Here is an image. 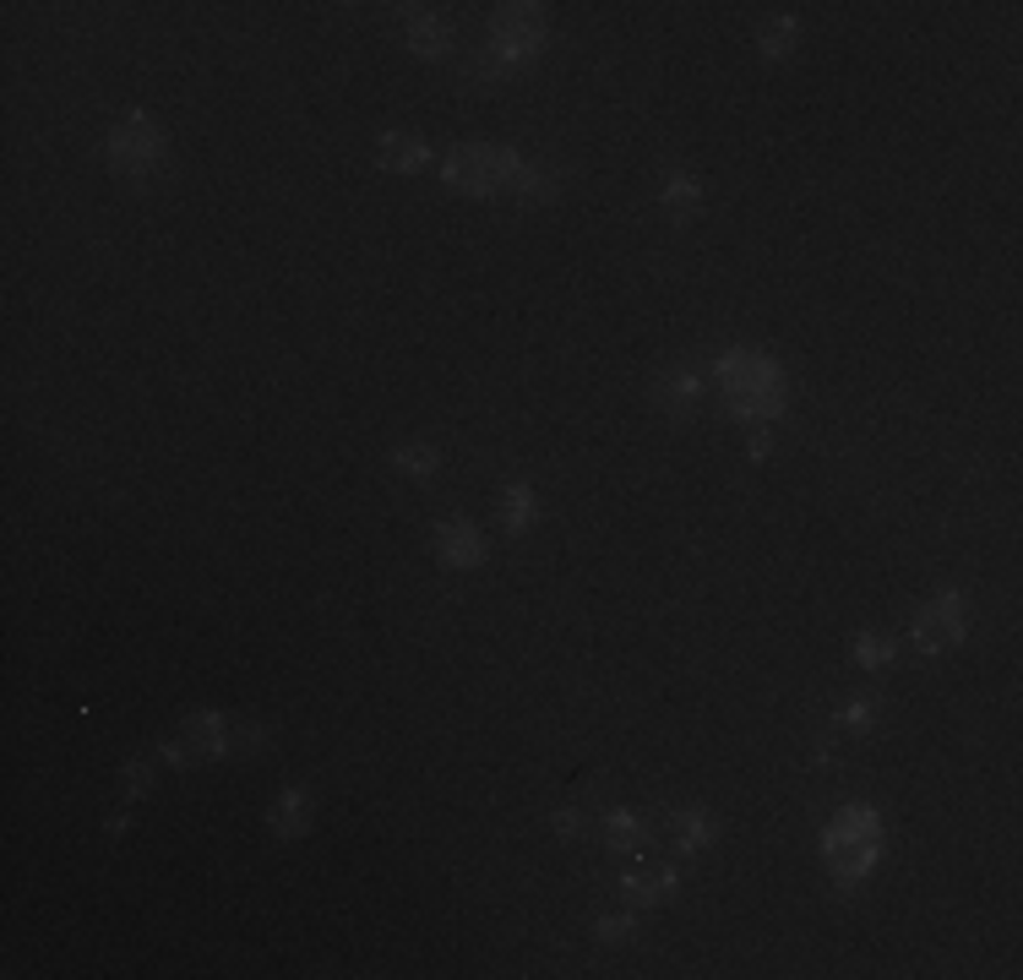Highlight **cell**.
<instances>
[{"instance_id":"obj_18","label":"cell","mask_w":1023,"mask_h":980,"mask_svg":"<svg viewBox=\"0 0 1023 980\" xmlns=\"http://www.w3.org/2000/svg\"><path fill=\"white\" fill-rule=\"evenodd\" d=\"M795 33H800V28H795V17H778V22L763 33V55H767V61H789V50H795Z\"/></svg>"},{"instance_id":"obj_17","label":"cell","mask_w":1023,"mask_h":980,"mask_svg":"<svg viewBox=\"0 0 1023 980\" xmlns=\"http://www.w3.org/2000/svg\"><path fill=\"white\" fill-rule=\"evenodd\" d=\"M698 196H703V186H698L692 175H670V180H664V207H670L675 218H681V213H692V207H698Z\"/></svg>"},{"instance_id":"obj_24","label":"cell","mask_w":1023,"mask_h":980,"mask_svg":"<svg viewBox=\"0 0 1023 980\" xmlns=\"http://www.w3.org/2000/svg\"><path fill=\"white\" fill-rule=\"evenodd\" d=\"M577 828H582V812H572V806L556 812V834H577Z\"/></svg>"},{"instance_id":"obj_15","label":"cell","mask_w":1023,"mask_h":980,"mask_svg":"<svg viewBox=\"0 0 1023 980\" xmlns=\"http://www.w3.org/2000/svg\"><path fill=\"white\" fill-rule=\"evenodd\" d=\"M272 834L278 839H300L306 834V790H283V801L272 812Z\"/></svg>"},{"instance_id":"obj_12","label":"cell","mask_w":1023,"mask_h":980,"mask_svg":"<svg viewBox=\"0 0 1023 980\" xmlns=\"http://www.w3.org/2000/svg\"><path fill=\"white\" fill-rule=\"evenodd\" d=\"M653 398H659V403H664L670 414H692V403L703 398V382H698L692 371H670V376H659Z\"/></svg>"},{"instance_id":"obj_23","label":"cell","mask_w":1023,"mask_h":980,"mask_svg":"<svg viewBox=\"0 0 1023 980\" xmlns=\"http://www.w3.org/2000/svg\"><path fill=\"white\" fill-rule=\"evenodd\" d=\"M147 784H153V768H147V763H126V790L131 795H142Z\"/></svg>"},{"instance_id":"obj_2","label":"cell","mask_w":1023,"mask_h":980,"mask_svg":"<svg viewBox=\"0 0 1023 980\" xmlns=\"http://www.w3.org/2000/svg\"><path fill=\"white\" fill-rule=\"evenodd\" d=\"M823 849H828V866L833 877L849 888V883H860L871 866H877V855H882V828H877V812H866V806H849V812H838L828 828V839H823Z\"/></svg>"},{"instance_id":"obj_14","label":"cell","mask_w":1023,"mask_h":980,"mask_svg":"<svg viewBox=\"0 0 1023 980\" xmlns=\"http://www.w3.org/2000/svg\"><path fill=\"white\" fill-rule=\"evenodd\" d=\"M534 518H539L534 491H528V485H507V496H502V523H507L512 534H523V528H534Z\"/></svg>"},{"instance_id":"obj_8","label":"cell","mask_w":1023,"mask_h":980,"mask_svg":"<svg viewBox=\"0 0 1023 980\" xmlns=\"http://www.w3.org/2000/svg\"><path fill=\"white\" fill-rule=\"evenodd\" d=\"M409 44H414V55H425V61H442V55L452 50L447 17H436V11H414V17H409Z\"/></svg>"},{"instance_id":"obj_1","label":"cell","mask_w":1023,"mask_h":980,"mask_svg":"<svg viewBox=\"0 0 1023 980\" xmlns=\"http://www.w3.org/2000/svg\"><path fill=\"white\" fill-rule=\"evenodd\" d=\"M719 376H724V392H730V414H741V420H773L784 409L778 365L752 354V349H730L719 360Z\"/></svg>"},{"instance_id":"obj_25","label":"cell","mask_w":1023,"mask_h":980,"mask_svg":"<svg viewBox=\"0 0 1023 980\" xmlns=\"http://www.w3.org/2000/svg\"><path fill=\"white\" fill-rule=\"evenodd\" d=\"M767 447H773V442H767V431H757V436H752V457H767Z\"/></svg>"},{"instance_id":"obj_16","label":"cell","mask_w":1023,"mask_h":980,"mask_svg":"<svg viewBox=\"0 0 1023 980\" xmlns=\"http://www.w3.org/2000/svg\"><path fill=\"white\" fill-rule=\"evenodd\" d=\"M642 839V817L638 812H610L604 817V845L610 849H632Z\"/></svg>"},{"instance_id":"obj_11","label":"cell","mask_w":1023,"mask_h":980,"mask_svg":"<svg viewBox=\"0 0 1023 980\" xmlns=\"http://www.w3.org/2000/svg\"><path fill=\"white\" fill-rule=\"evenodd\" d=\"M670 834H675V849H686V855H698V849L713 845V834H719V823L707 817V812H675L670 817Z\"/></svg>"},{"instance_id":"obj_13","label":"cell","mask_w":1023,"mask_h":980,"mask_svg":"<svg viewBox=\"0 0 1023 980\" xmlns=\"http://www.w3.org/2000/svg\"><path fill=\"white\" fill-rule=\"evenodd\" d=\"M512 196L528 202V207H534V202H556V196H561V169H528V164H523L517 180H512Z\"/></svg>"},{"instance_id":"obj_21","label":"cell","mask_w":1023,"mask_h":980,"mask_svg":"<svg viewBox=\"0 0 1023 980\" xmlns=\"http://www.w3.org/2000/svg\"><path fill=\"white\" fill-rule=\"evenodd\" d=\"M593 937H599V942H632V937H638V920H632V915H610V920L593 926Z\"/></svg>"},{"instance_id":"obj_5","label":"cell","mask_w":1023,"mask_h":980,"mask_svg":"<svg viewBox=\"0 0 1023 980\" xmlns=\"http://www.w3.org/2000/svg\"><path fill=\"white\" fill-rule=\"evenodd\" d=\"M539 44H545V17H539V6H502V11L490 17V55L523 65V61H534Z\"/></svg>"},{"instance_id":"obj_20","label":"cell","mask_w":1023,"mask_h":980,"mask_svg":"<svg viewBox=\"0 0 1023 980\" xmlns=\"http://www.w3.org/2000/svg\"><path fill=\"white\" fill-rule=\"evenodd\" d=\"M849 653H855L860 664H871V670H882V664H893L898 643H893V638H871V632H866V638H855V649H849Z\"/></svg>"},{"instance_id":"obj_3","label":"cell","mask_w":1023,"mask_h":980,"mask_svg":"<svg viewBox=\"0 0 1023 980\" xmlns=\"http://www.w3.org/2000/svg\"><path fill=\"white\" fill-rule=\"evenodd\" d=\"M523 158L507 153V147H490V142H463L457 153L447 158V186L452 192H468V196H496V192H512Z\"/></svg>"},{"instance_id":"obj_6","label":"cell","mask_w":1023,"mask_h":980,"mask_svg":"<svg viewBox=\"0 0 1023 980\" xmlns=\"http://www.w3.org/2000/svg\"><path fill=\"white\" fill-rule=\"evenodd\" d=\"M969 616H963V594H937L920 616H914V649L920 653H948L963 643Z\"/></svg>"},{"instance_id":"obj_19","label":"cell","mask_w":1023,"mask_h":980,"mask_svg":"<svg viewBox=\"0 0 1023 980\" xmlns=\"http://www.w3.org/2000/svg\"><path fill=\"white\" fill-rule=\"evenodd\" d=\"M392 468H403V474L425 479V474H436V453H431V447H420V442H409V447H397V453H392Z\"/></svg>"},{"instance_id":"obj_22","label":"cell","mask_w":1023,"mask_h":980,"mask_svg":"<svg viewBox=\"0 0 1023 980\" xmlns=\"http://www.w3.org/2000/svg\"><path fill=\"white\" fill-rule=\"evenodd\" d=\"M871 719H877V703H871V698H860V703H844V709H838V724H849V730H871Z\"/></svg>"},{"instance_id":"obj_10","label":"cell","mask_w":1023,"mask_h":980,"mask_svg":"<svg viewBox=\"0 0 1023 980\" xmlns=\"http://www.w3.org/2000/svg\"><path fill=\"white\" fill-rule=\"evenodd\" d=\"M675 871H648V877H627L621 883V899L632 905V910H648V905H664V899H675Z\"/></svg>"},{"instance_id":"obj_7","label":"cell","mask_w":1023,"mask_h":980,"mask_svg":"<svg viewBox=\"0 0 1023 980\" xmlns=\"http://www.w3.org/2000/svg\"><path fill=\"white\" fill-rule=\"evenodd\" d=\"M431 550H436V561L442 567H452V572H468V567H479L485 561V539H479V528L463 518H447L436 534H431Z\"/></svg>"},{"instance_id":"obj_4","label":"cell","mask_w":1023,"mask_h":980,"mask_svg":"<svg viewBox=\"0 0 1023 980\" xmlns=\"http://www.w3.org/2000/svg\"><path fill=\"white\" fill-rule=\"evenodd\" d=\"M164 153H169L164 131H158V121L147 110H131L126 121L110 131V169L121 180H153L164 169Z\"/></svg>"},{"instance_id":"obj_9","label":"cell","mask_w":1023,"mask_h":980,"mask_svg":"<svg viewBox=\"0 0 1023 980\" xmlns=\"http://www.w3.org/2000/svg\"><path fill=\"white\" fill-rule=\"evenodd\" d=\"M376 158H382V169H397V175H414V169H425V164H431V147H425L420 136L386 131V136H382V147H376Z\"/></svg>"}]
</instances>
